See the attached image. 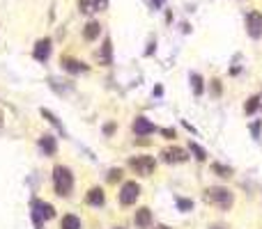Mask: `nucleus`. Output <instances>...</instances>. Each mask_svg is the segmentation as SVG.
<instances>
[{
  "label": "nucleus",
  "instance_id": "nucleus-1",
  "mask_svg": "<svg viewBox=\"0 0 262 229\" xmlns=\"http://www.w3.org/2000/svg\"><path fill=\"white\" fill-rule=\"evenodd\" d=\"M202 199H205L209 206L228 211V209H232V204H235V193L230 188H225V186H209V188H205V193H202Z\"/></svg>",
  "mask_w": 262,
  "mask_h": 229
},
{
  "label": "nucleus",
  "instance_id": "nucleus-2",
  "mask_svg": "<svg viewBox=\"0 0 262 229\" xmlns=\"http://www.w3.org/2000/svg\"><path fill=\"white\" fill-rule=\"evenodd\" d=\"M53 190L58 197H69L74 190V174L67 165H55L53 167Z\"/></svg>",
  "mask_w": 262,
  "mask_h": 229
},
{
  "label": "nucleus",
  "instance_id": "nucleus-3",
  "mask_svg": "<svg viewBox=\"0 0 262 229\" xmlns=\"http://www.w3.org/2000/svg\"><path fill=\"white\" fill-rule=\"evenodd\" d=\"M30 216H33V223L37 229H41V225L46 220H53L55 218V206L48 202H41V199H33L30 204Z\"/></svg>",
  "mask_w": 262,
  "mask_h": 229
},
{
  "label": "nucleus",
  "instance_id": "nucleus-4",
  "mask_svg": "<svg viewBox=\"0 0 262 229\" xmlns=\"http://www.w3.org/2000/svg\"><path fill=\"white\" fill-rule=\"evenodd\" d=\"M129 167H131V172L138 174V177H150V174H154V170H156V158L150 156V154H138V156L129 158Z\"/></svg>",
  "mask_w": 262,
  "mask_h": 229
},
{
  "label": "nucleus",
  "instance_id": "nucleus-5",
  "mask_svg": "<svg viewBox=\"0 0 262 229\" xmlns=\"http://www.w3.org/2000/svg\"><path fill=\"white\" fill-rule=\"evenodd\" d=\"M159 158L168 165H182V163H187L191 156H188V149H182V147L170 144V147H163V149L159 151Z\"/></svg>",
  "mask_w": 262,
  "mask_h": 229
},
{
  "label": "nucleus",
  "instance_id": "nucleus-6",
  "mask_svg": "<svg viewBox=\"0 0 262 229\" xmlns=\"http://www.w3.org/2000/svg\"><path fill=\"white\" fill-rule=\"evenodd\" d=\"M141 197V186L136 181H124L120 188V195H117V202L122 204V206H131V204H136V199Z\"/></svg>",
  "mask_w": 262,
  "mask_h": 229
},
{
  "label": "nucleus",
  "instance_id": "nucleus-7",
  "mask_svg": "<svg viewBox=\"0 0 262 229\" xmlns=\"http://www.w3.org/2000/svg\"><path fill=\"white\" fill-rule=\"evenodd\" d=\"M246 33L251 39H260L262 37V14L260 12H249L246 14Z\"/></svg>",
  "mask_w": 262,
  "mask_h": 229
},
{
  "label": "nucleus",
  "instance_id": "nucleus-8",
  "mask_svg": "<svg viewBox=\"0 0 262 229\" xmlns=\"http://www.w3.org/2000/svg\"><path fill=\"white\" fill-rule=\"evenodd\" d=\"M78 9L83 14H99L108 9V0H78Z\"/></svg>",
  "mask_w": 262,
  "mask_h": 229
},
{
  "label": "nucleus",
  "instance_id": "nucleus-9",
  "mask_svg": "<svg viewBox=\"0 0 262 229\" xmlns=\"http://www.w3.org/2000/svg\"><path fill=\"white\" fill-rule=\"evenodd\" d=\"M60 65H62V69H65L67 73H85L87 69H90L85 62H81V60H76V58H69V55H62Z\"/></svg>",
  "mask_w": 262,
  "mask_h": 229
},
{
  "label": "nucleus",
  "instance_id": "nucleus-10",
  "mask_svg": "<svg viewBox=\"0 0 262 229\" xmlns=\"http://www.w3.org/2000/svg\"><path fill=\"white\" fill-rule=\"evenodd\" d=\"M131 129H134V133H136L138 137L152 135V133L159 131V129H156V126L152 124V122H150L148 117H136V119H134V126H131Z\"/></svg>",
  "mask_w": 262,
  "mask_h": 229
},
{
  "label": "nucleus",
  "instance_id": "nucleus-11",
  "mask_svg": "<svg viewBox=\"0 0 262 229\" xmlns=\"http://www.w3.org/2000/svg\"><path fill=\"white\" fill-rule=\"evenodd\" d=\"M33 58L37 60V62H48V58H51V39H48V37H44V39H39L35 44Z\"/></svg>",
  "mask_w": 262,
  "mask_h": 229
},
{
  "label": "nucleus",
  "instance_id": "nucleus-12",
  "mask_svg": "<svg viewBox=\"0 0 262 229\" xmlns=\"http://www.w3.org/2000/svg\"><path fill=\"white\" fill-rule=\"evenodd\" d=\"M152 223H154V218H152V211H150L148 206H141V209L136 211L134 225L138 229H150V227H152Z\"/></svg>",
  "mask_w": 262,
  "mask_h": 229
},
{
  "label": "nucleus",
  "instance_id": "nucleus-13",
  "mask_svg": "<svg viewBox=\"0 0 262 229\" xmlns=\"http://www.w3.org/2000/svg\"><path fill=\"white\" fill-rule=\"evenodd\" d=\"M85 204H87V206H104V204H106V193H104V188L94 186V188L87 190Z\"/></svg>",
  "mask_w": 262,
  "mask_h": 229
},
{
  "label": "nucleus",
  "instance_id": "nucleus-14",
  "mask_svg": "<svg viewBox=\"0 0 262 229\" xmlns=\"http://www.w3.org/2000/svg\"><path fill=\"white\" fill-rule=\"evenodd\" d=\"M39 149L44 151V156H55L58 154V140L51 133H44L39 137Z\"/></svg>",
  "mask_w": 262,
  "mask_h": 229
},
{
  "label": "nucleus",
  "instance_id": "nucleus-15",
  "mask_svg": "<svg viewBox=\"0 0 262 229\" xmlns=\"http://www.w3.org/2000/svg\"><path fill=\"white\" fill-rule=\"evenodd\" d=\"M97 60H99L101 66H111L113 65V44H111V39H104V46L99 48V53H97Z\"/></svg>",
  "mask_w": 262,
  "mask_h": 229
},
{
  "label": "nucleus",
  "instance_id": "nucleus-16",
  "mask_svg": "<svg viewBox=\"0 0 262 229\" xmlns=\"http://www.w3.org/2000/svg\"><path fill=\"white\" fill-rule=\"evenodd\" d=\"M99 34H101L99 21H90V23H85V28H83V39L94 41V39H99Z\"/></svg>",
  "mask_w": 262,
  "mask_h": 229
},
{
  "label": "nucleus",
  "instance_id": "nucleus-17",
  "mask_svg": "<svg viewBox=\"0 0 262 229\" xmlns=\"http://www.w3.org/2000/svg\"><path fill=\"white\" fill-rule=\"evenodd\" d=\"M187 149H188V154H191V156H195V161H200V163H205V161H207V151L202 149L195 140H188Z\"/></svg>",
  "mask_w": 262,
  "mask_h": 229
},
{
  "label": "nucleus",
  "instance_id": "nucleus-18",
  "mask_svg": "<svg viewBox=\"0 0 262 229\" xmlns=\"http://www.w3.org/2000/svg\"><path fill=\"white\" fill-rule=\"evenodd\" d=\"M209 170L214 172L216 177H221V179H230L232 174H235L230 165H223V163H212V165H209Z\"/></svg>",
  "mask_w": 262,
  "mask_h": 229
},
{
  "label": "nucleus",
  "instance_id": "nucleus-19",
  "mask_svg": "<svg viewBox=\"0 0 262 229\" xmlns=\"http://www.w3.org/2000/svg\"><path fill=\"white\" fill-rule=\"evenodd\" d=\"M60 229H81V220H78V216H74V213H67V216H62Z\"/></svg>",
  "mask_w": 262,
  "mask_h": 229
},
{
  "label": "nucleus",
  "instance_id": "nucleus-20",
  "mask_svg": "<svg viewBox=\"0 0 262 229\" xmlns=\"http://www.w3.org/2000/svg\"><path fill=\"white\" fill-rule=\"evenodd\" d=\"M41 117H44V119H48V122H51V124H53L55 129H58V133H60V135H65V126L60 124V119L55 117V115H53L51 110H46V108H41Z\"/></svg>",
  "mask_w": 262,
  "mask_h": 229
},
{
  "label": "nucleus",
  "instance_id": "nucleus-21",
  "mask_svg": "<svg viewBox=\"0 0 262 229\" xmlns=\"http://www.w3.org/2000/svg\"><path fill=\"white\" fill-rule=\"evenodd\" d=\"M258 108H260V94L246 98V103H244V112H246V115H253Z\"/></svg>",
  "mask_w": 262,
  "mask_h": 229
},
{
  "label": "nucleus",
  "instance_id": "nucleus-22",
  "mask_svg": "<svg viewBox=\"0 0 262 229\" xmlns=\"http://www.w3.org/2000/svg\"><path fill=\"white\" fill-rule=\"evenodd\" d=\"M191 87H193L195 97H200V94H202L205 87H202V76H200V73H191Z\"/></svg>",
  "mask_w": 262,
  "mask_h": 229
},
{
  "label": "nucleus",
  "instance_id": "nucleus-23",
  "mask_svg": "<svg viewBox=\"0 0 262 229\" xmlns=\"http://www.w3.org/2000/svg\"><path fill=\"white\" fill-rule=\"evenodd\" d=\"M175 204H177V209L184 211V213H188V211L193 209V202H191V199H187V197H177V199H175Z\"/></svg>",
  "mask_w": 262,
  "mask_h": 229
},
{
  "label": "nucleus",
  "instance_id": "nucleus-24",
  "mask_svg": "<svg viewBox=\"0 0 262 229\" xmlns=\"http://www.w3.org/2000/svg\"><path fill=\"white\" fill-rule=\"evenodd\" d=\"M209 92H212V97H221L223 94V87H221V80L214 78L212 83H209Z\"/></svg>",
  "mask_w": 262,
  "mask_h": 229
},
{
  "label": "nucleus",
  "instance_id": "nucleus-25",
  "mask_svg": "<svg viewBox=\"0 0 262 229\" xmlns=\"http://www.w3.org/2000/svg\"><path fill=\"white\" fill-rule=\"evenodd\" d=\"M122 174H124V172H122L120 167H113V170L108 172V183H117L122 179Z\"/></svg>",
  "mask_w": 262,
  "mask_h": 229
},
{
  "label": "nucleus",
  "instance_id": "nucleus-26",
  "mask_svg": "<svg viewBox=\"0 0 262 229\" xmlns=\"http://www.w3.org/2000/svg\"><path fill=\"white\" fill-rule=\"evenodd\" d=\"M260 131H262V122H253V124H251V133H253L256 140H260Z\"/></svg>",
  "mask_w": 262,
  "mask_h": 229
},
{
  "label": "nucleus",
  "instance_id": "nucleus-27",
  "mask_svg": "<svg viewBox=\"0 0 262 229\" xmlns=\"http://www.w3.org/2000/svg\"><path fill=\"white\" fill-rule=\"evenodd\" d=\"M159 133H161L166 140H175L177 137V133H175V129H159Z\"/></svg>",
  "mask_w": 262,
  "mask_h": 229
},
{
  "label": "nucleus",
  "instance_id": "nucleus-28",
  "mask_svg": "<svg viewBox=\"0 0 262 229\" xmlns=\"http://www.w3.org/2000/svg\"><path fill=\"white\" fill-rule=\"evenodd\" d=\"M115 129H117V126H115V122H108V124L104 126V135H113Z\"/></svg>",
  "mask_w": 262,
  "mask_h": 229
},
{
  "label": "nucleus",
  "instance_id": "nucleus-29",
  "mask_svg": "<svg viewBox=\"0 0 262 229\" xmlns=\"http://www.w3.org/2000/svg\"><path fill=\"white\" fill-rule=\"evenodd\" d=\"M145 53H148V55H152V53H154V39H150V46H148V51H145Z\"/></svg>",
  "mask_w": 262,
  "mask_h": 229
},
{
  "label": "nucleus",
  "instance_id": "nucleus-30",
  "mask_svg": "<svg viewBox=\"0 0 262 229\" xmlns=\"http://www.w3.org/2000/svg\"><path fill=\"white\" fill-rule=\"evenodd\" d=\"M154 94H156V97H161V94H163V87H161V85H156V87H154Z\"/></svg>",
  "mask_w": 262,
  "mask_h": 229
},
{
  "label": "nucleus",
  "instance_id": "nucleus-31",
  "mask_svg": "<svg viewBox=\"0 0 262 229\" xmlns=\"http://www.w3.org/2000/svg\"><path fill=\"white\" fill-rule=\"evenodd\" d=\"M239 73V66H230V76H237Z\"/></svg>",
  "mask_w": 262,
  "mask_h": 229
},
{
  "label": "nucleus",
  "instance_id": "nucleus-32",
  "mask_svg": "<svg viewBox=\"0 0 262 229\" xmlns=\"http://www.w3.org/2000/svg\"><path fill=\"white\" fill-rule=\"evenodd\" d=\"M2 126H5V115H2V110H0V131H2Z\"/></svg>",
  "mask_w": 262,
  "mask_h": 229
},
{
  "label": "nucleus",
  "instance_id": "nucleus-33",
  "mask_svg": "<svg viewBox=\"0 0 262 229\" xmlns=\"http://www.w3.org/2000/svg\"><path fill=\"white\" fill-rule=\"evenodd\" d=\"M209 229H225V227H223V225H212Z\"/></svg>",
  "mask_w": 262,
  "mask_h": 229
},
{
  "label": "nucleus",
  "instance_id": "nucleus-34",
  "mask_svg": "<svg viewBox=\"0 0 262 229\" xmlns=\"http://www.w3.org/2000/svg\"><path fill=\"white\" fill-rule=\"evenodd\" d=\"M156 229H170V227H168V225H159V227H156Z\"/></svg>",
  "mask_w": 262,
  "mask_h": 229
},
{
  "label": "nucleus",
  "instance_id": "nucleus-35",
  "mask_svg": "<svg viewBox=\"0 0 262 229\" xmlns=\"http://www.w3.org/2000/svg\"><path fill=\"white\" fill-rule=\"evenodd\" d=\"M115 229H120V227H115Z\"/></svg>",
  "mask_w": 262,
  "mask_h": 229
}]
</instances>
